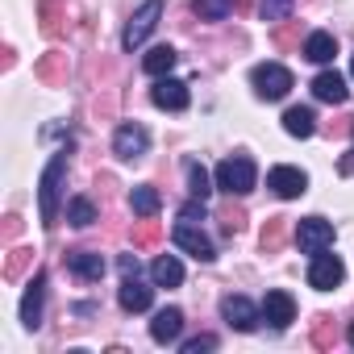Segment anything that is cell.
Wrapping results in <instances>:
<instances>
[{"mask_svg": "<svg viewBox=\"0 0 354 354\" xmlns=\"http://www.w3.org/2000/svg\"><path fill=\"white\" fill-rule=\"evenodd\" d=\"M117 300H121V308H125V313H146V308H150V300H154V292L138 279V271H129V275L121 279V288H117Z\"/></svg>", "mask_w": 354, "mask_h": 354, "instance_id": "cell-12", "label": "cell"}, {"mask_svg": "<svg viewBox=\"0 0 354 354\" xmlns=\"http://www.w3.org/2000/svg\"><path fill=\"white\" fill-rule=\"evenodd\" d=\"M292 5L296 0H259V13H263V21H288Z\"/></svg>", "mask_w": 354, "mask_h": 354, "instance_id": "cell-33", "label": "cell"}, {"mask_svg": "<svg viewBox=\"0 0 354 354\" xmlns=\"http://www.w3.org/2000/svg\"><path fill=\"white\" fill-rule=\"evenodd\" d=\"M175 246L188 250V254H192V259H201V263H213V259H217V250H213L209 234H205V230H196L192 221H180V225H175Z\"/></svg>", "mask_w": 354, "mask_h": 354, "instance_id": "cell-8", "label": "cell"}, {"mask_svg": "<svg viewBox=\"0 0 354 354\" xmlns=\"http://www.w3.org/2000/svg\"><path fill=\"white\" fill-rule=\"evenodd\" d=\"M158 17H162V0H146V5L129 17V26H125V34H121V46H125V50H138V46L150 38V30L158 26Z\"/></svg>", "mask_w": 354, "mask_h": 354, "instance_id": "cell-4", "label": "cell"}, {"mask_svg": "<svg viewBox=\"0 0 354 354\" xmlns=\"http://www.w3.org/2000/svg\"><path fill=\"white\" fill-rule=\"evenodd\" d=\"M180 333H184V313H180V308H162V313H154V321H150V337H154L158 346L180 342Z\"/></svg>", "mask_w": 354, "mask_h": 354, "instance_id": "cell-14", "label": "cell"}, {"mask_svg": "<svg viewBox=\"0 0 354 354\" xmlns=\"http://www.w3.org/2000/svg\"><path fill=\"white\" fill-rule=\"evenodd\" d=\"M250 84H254V92H259L263 100H283V96L292 92V71H288L283 63H259V67L250 71Z\"/></svg>", "mask_w": 354, "mask_h": 354, "instance_id": "cell-3", "label": "cell"}, {"mask_svg": "<svg viewBox=\"0 0 354 354\" xmlns=\"http://www.w3.org/2000/svg\"><path fill=\"white\" fill-rule=\"evenodd\" d=\"M333 55H337V42H333V34H325V30H317V34H308L304 38V59L308 63H333Z\"/></svg>", "mask_w": 354, "mask_h": 354, "instance_id": "cell-19", "label": "cell"}, {"mask_svg": "<svg viewBox=\"0 0 354 354\" xmlns=\"http://www.w3.org/2000/svg\"><path fill=\"white\" fill-rule=\"evenodd\" d=\"M34 75L42 80V84H67V55H59V50H50V55H42L38 59V67H34Z\"/></svg>", "mask_w": 354, "mask_h": 354, "instance_id": "cell-20", "label": "cell"}, {"mask_svg": "<svg viewBox=\"0 0 354 354\" xmlns=\"http://www.w3.org/2000/svg\"><path fill=\"white\" fill-rule=\"evenodd\" d=\"M129 209H133L138 217H154V213L162 209V196H158V188H150V184L133 188V196H129Z\"/></svg>", "mask_w": 354, "mask_h": 354, "instance_id": "cell-23", "label": "cell"}, {"mask_svg": "<svg viewBox=\"0 0 354 354\" xmlns=\"http://www.w3.org/2000/svg\"><path fill=\"white\" fill-rule=\"evenodd\" d=\"M333 342H337V329H333V317H325V313H321V317L313 321V346H321V350H329Z\"/></svg>", "mask_w": 354, "mask_h": 354, "instance_id": "cell-32", "label": "cell"}, {"mask_svg": "<svg viewBox=\"0 0 354 354\" xmlns=\"http://www.w3.org/2000/svg\"><path fill=\"white\" fill-rule=\"evenodd\" d=\"M201 350H217V337H192V342H184V354H201Z\"/></svg>", "mask_w": 354, "mask_h": 354, "instance_id": "cell-36", "label": "cell"}, {"mask_svg": "<svg viewBox=\"0 0 354 354\" xmlns=\"http://www.w3.org/2000/svg\"><path fill=\"white\" fill-rule=\"evenodd\" d=\"M184 171H188V192H192L196 201H205V196L213 192V184H209V171H205L196 158H188V162H184Z\"/></svg>", "mask_w": 354, "mask_h": 354, "instance_id": "cell-28", "label": "cell"}, {"mask_svg": "<svg viewBox=\"0 0 354 354\" xmlns=\"http://www.w3.org/2000/svg\"><path fill=\"white\" fill-rule=\"evenodd\" d=\"M296 246H300V254H321V250H329V246H333V225H329L325 217H304V221L296 225Z\"/></svg>", "mask_w": 354, "mask_h": 354, "instance_id": "cell-5", "label": "cell"}, {"mask_svg": "<svg viewBox=\"0 0 354 354\" xmlns=\"http://www.w3.org/2000/svg\"><path fill=\"white\" fill-rule=\"evenodd\" d=\"M30 267H34V250L13 246V250H9V259H5V279H21Z\"/></svg>", "mask_w": 354, "mask_h": 354, "instance_id": "cell-30", "label": "cell"}, {"mask_svg": "<svg viewBox=\"0 0 354 354\" xmlns=\"http://www.w3.org/2000/svg\"><path fill=\"white\" fill-rule=\"evenodd\" d=\"M350 71H354V59H350Z\"/></svg>", "mask_w": 354, "mask_h": 354, "instance_id": "cell-41", "label": "cell"}, {"mask_svg": "<svg viewBox=\"0 0 354 354\" xmlns=\"http://www.w3.org/2000/svg\"><path fill=\"white\" fill-rule=\"evenodd\" d=\"M346 279V267H342V259L337 254H313V267H308V288H317V292H329V288H337Z\"/></svg>", "mask_w": 354, "mask_h": 354, "instance_id": "cell-6", "label": "cell"}, {"mask_svg": "<svg viewBox=\"0 0 354 354\" xmlns=\"http://www.w3.org/2000/svg\"><path fill=\"white\" fill-rule=\"evenodd\" d=\"M17 234H21V217L13 213V217H5V242L13 246V242H17Z\"/></svg>", "mask_w": 354, "mask_h": 354, "instance_id": "cell-37", "label": "cell"}, {"mask_svg": "<svg viewBox=\"0 0 354 354\" xmlns=\"http://www.w3.org/2000/svg\"><path fill=\"white\" fill-rule=\"evenodd\" d=\"M313 96L325 100V104H346L350 88H346V80H342L337 71H321V75L313 80Z\"/></svg>", "mask_w": 354, "mask_h": 354, "instance_id": "cell-17", "label": "cell"}, {"mask_svg": "<svg viewBox=\"0 0 354 354\" xmlns=\"http://www.w3.org/2000/svg\"><path fill=\"white\" fill-rule=\"evenodd\" d=\"M346 337H350V346H354V321H350V329H346Z\"/></svg>", "mask_w": 354, "mask_h": 354, "instance_id": "cell-40", "label": "cell"}, {"mask_svg": "<svg viewBox=\"0 0 354 354\" xmlns=\"http://www.w3.org/2000/svg\"><path fill=\"white\" fill-rule=\"evenodd\" d=\"M254 162L246 158V154H234V158H225L221 167H217V188L225 192V196H246L250 188H254Z\"/></svg>", "mask_w": 354, "mask_h": 354, "instance_id": "cell-2", "label": "cell"}, {"mask_svg": "<svg viewBox=\"0 0 354 354\" xmlns=\"http://www.w3.org/2000/svg\"><path fill=\"white\" fill-rule=\"evenodd\" d=\"M180 221H192V225H201V221H205V201H188V205L180 209Z\"/></svg>", "mask_w": 354, "mask_h": 354, "instance_id": "cell-35", "label": "cell"}, {"mask_svg": "<svg viewBox=\"0 0 354 354\" xmlns=\"http://www.w3.org/2000/svg\"><path fill=\"white\" fill-rule=\"evenodd\" d=\"M150 100H154L158 109H167V113H184V109H188V84L162 75V80L150 88Z\"/></svg>", "mask_w": 354, "mask_h": 354, "instance_id": "cell-10", "label": "cell"}, {"mask_svg": "<svg viewBox=\"0 0 354 354\" xmlns=\"http://www.w3.org/2000/svg\"><path fill=\"white\" fill-rule=\"evenodd\" d=\"M63 175H67V150H59L46 171H42V180H38V217L46 230H55L59 221V196H63Z\"/></svg>", "mask_w": 354, "mask_h": 354, "instance_id": "cell-1", "label": "cell"}, {"mask_svg": "<svg viewBox=\"0 0 354 354\" xmlns=\"http://www.w3.org/2000/svg\"><path fill=\"white\" fill-rule=\"evenodd\" d=\"M234 5H242V0H196V17L201 21H225Z\"/></svg>", "mask_w": 354, "mask_h": 354, "instance_id": "cell-31", "label": "cell"}, {"mask_svg": "<svg viewBox=\"0 0 354 354\" xmlns=\"http://www.w3.org/2000/svg\"><path fill=\"white\" fill-rule=\"evenodd\" d=\"M121 271H125V275H129V271H138V259H133V254H125V259H121Z\"/></svg>", "mask_w": 354, "mask_h": 354, "instance_id": "cell-39", "label": "cell"}, {"mask_svg": "<svg viewBox=\"0 0 354 354\" xmlns=\"http://www.w3.org/2000/svg\"><path fill=\"white\" fill-rule=\"evenodd\" d=\"M283 129H288L292 138H313V129H317V117H313V109H304V104L288 109V113H283Z\"/></svg>", "mask_w": 354, "mask_h": 354, "instance_id": "cell-22", "label": "cell"}, {"mask_svg": "<svg viewBox=\"0 0 354 354\" xmlns=\"http://www.w3.org/2000/svg\"><path fill=\"white\" fill-rule=\"evenodd\" d=\"M67 221H71V225H80V230H88V225L96 221V205H92L88 196H75V201H67Z\"/></svg>", "mask_w": 354, "mask_h": 354, "instance_id": "cell-29", "label": "cell"}, {"mask_svg": "<svg viewBox=\"0 0 354 354\" xmlns=\"http://www.w3.org/2000/svg\"><path fill=\"white\" fill-rule=\"evenodd\" d=\"M146 146H150V133L142 129V125H121L117 133H113V154L117 158H142L146 154Z\"/></svg>", "mask_w": 354, "mask_h": 354, "instance_id": "cell-11", "label": "cell"}, {"mask_svg": "<svg viewBox=\"0 0 354 354\" xmlns=\"http://www.w3.org/2000/svg\"><path fill=\"white\" fill-rule=\"evenodd\" d=\"M150 275H154L158 288H180L184 283V263L175 259V254H158L154 267H150Z\"/></svg>", "mask_w": 354, "mask_h": 354, "instance_id": "cell-18", "label": "cell"}, {"mask_svg": "<svg viewBox=\"0 0 354 354\" xmlns=\"http://www.w3.org/2000/svg\"><path fill=\"white\" fill-rule=\"evenodd\" d=\"M175 55L171 46H154V50H146V59H142V71L146 75H154V80H162V75H171V67H175Z\"/></svg>", "mask_w": 354, "mask_h": 354, "instance_id": "cell-21", "label": "cell"}, {"mask_svg": "<svg viewBox=\"0 0 354 354\" xmlns=\"http://www.w3.org/2000/svg\"><path fill=\"white\" fill-rule=\"evenodd\" d=\"M337 171H342V175H354V150H350V154L337 162Z\"/></svg>", "mask_w": 354, "mask_h": 354, "instance_id": "cell-38", "label": "cell"}, {"mask_svg": "<svg viewBox=\"0 0 354 354\" xmlns=\"http://www.w3.org/2000/svg\"><path fill=\"white\" fill-rule=\"evenodd\" d=\"M217 221H221V230H225V234H242V230H246V209H242V205H234V196H230V201L217 209Z\"/></svg>", "mask_w": 354, "mask_h": 354, "instance_id": "cell-25", "label": "cell"}, {"mask_svg": "<svg viewBox=\"0 0 354 354\" xmlns=\"http://www.w3.org/2000/svg\"><path fill=\"white\" fill-rule=\"evenodd\" d=\"M267 188H271L275 196H283V201H296V196L308 192V175H304L300 167H275V171L267 175Z\"/></svg>", "mask_w": 354, "mask_h": 354, "instance_id": "cell-9", "label": "cell"}, {"mask_svg": "<svg viewBox=\"0 0 354 354\" xmlns=\"http://www.w3.org/2000/svg\"><path fill=\"white\" fill-rule=\"evenodd\" d=\"M162 242V225L154 221V217H142L138 225H133V246L138 250H150V246H158Z\"/></svg>", "mask_w": 354, "mask_h": 354, "instance_id": "cell-26", "label": "cell"}, {"mask_svg": "<svg viewBox=\"0 0 354 354\" xmlns=\"http://www.w3.org/2000/svg\"><path fill=\"white\" fill-rule=\"evenodd\" d=\"M221 317H225V325H230V329H238V333H250V329L259 325L263 308H254L246 296H225V300H221Z\"/></svg>", "mask_w": 354, "mask_h": 354, "instance_id": "cell-7", "label": "cell"}, {"mask_svg": "<svg viewBox=\"0 0 354 354\" xmlns=\"http://www.w3.org/2000/svg\"><path fill=\"white\" fill-rule=\"evenodd\" d=\"M63 5H67V0H38V17H42V34L46 38H59L63 34V17H59Z\"/></svg>", "mask_w": 354, "mask_h": 354, "instance_id": "cell-24", "label": "cell"}, {"mask_svg": "<svg viewBox=\"0 0 354 354\" xmlns=\"http://www.w3.org/2000/svg\"><path fill=\"white\" fill-rule=\"evenodd\" d=\"M263 317H267L275 329H288V325L296 321V300H292L288 292H267V300H263Z\"/></svg>", "mask_w": 354, "mask_h": 354, "instance_id": "cell-15", "label": "cell"}, {"mask_svg": "<svg viewBox=\"0 0 354 354\" xmlns=\"http://www.w3.org/2000/svg\"><path fill=\"white\" fill-rule=\"evenodd\" d=\"M350 133H354V121H350Z\"/></svg>", "mask_w": 354, "mask_h": 354, "instance_id": "cell-42", "label": "cell"}, {"mask_svg": "<svg viewBox=\"0 0 354 354\" xmlns=\"http://www.w3.org/2000/svg\"><path fill=\"white\" fill-rule=\"evenodd\" d=\"M67 267H71V275H80L84 283H96V279L104 275V259H100L96 250H67Z\"/></svg>", "mask_w": 354, "mask_h": 354, "instance_id": "cell-16", "label": "cell"}, {"mask_svg": "<svg viewBox=\"0 0 354 354\" xmlns=\"http://www.w3.org/2000/svg\"><path fill=\"white\" fill-rule=\"evenodd\" d=\"M42 296H46V271H38L21 296V325L26 329H38L42 325Z\"/></svg>", "mask_w": 354, "mask_h": 354, "instance_id": "cell-13", "label": "cell"}, {"mask_svg": "<svg viewBox=\"0 0 354 354\" xmlns=\"http://www.w3.org/2000/svg\"><path fill=\"white\" fill-rule=\"evenodd\" d=\"M283 238H288V217H267V225H263V250L267 254H275L279 246H283Z\"/></svg>", "mask_w": 354, "mask_h": 354, "instance_id": "cell-27", "label": "cell"}, {"mask_svg": "<svg viewBox=\"0 0 354 354\" xmlns=\"http://www.w3.org/2000/svg\"><path fill=\"white\" fill-rule=\"evenodd\" d=\"M296 42H300V21H288V26L275 34V46H279V50H292Z\"/></svg>", "mask_w": 354, "mask_h": 354, "instance_id": "cell-34", "label": "cell"}]
</instances>
